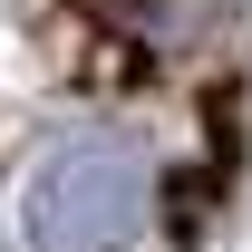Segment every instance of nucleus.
Segmentation results:
<instances>
[{"instance_id":"1","label":"nucleus","mask_w":252,"mask_h":252,"mask_svg":"<svg viewBox=\"0 0 252 252\" xmlns=\"http://www.w3.org/2000/svg\"><path fill=\"white\" fill-rule=\"evenodd\" d=\"M146 156L126 136H59L20 194V233L30 252H126L146 233Z\"/></svg>"}]
</instances>
